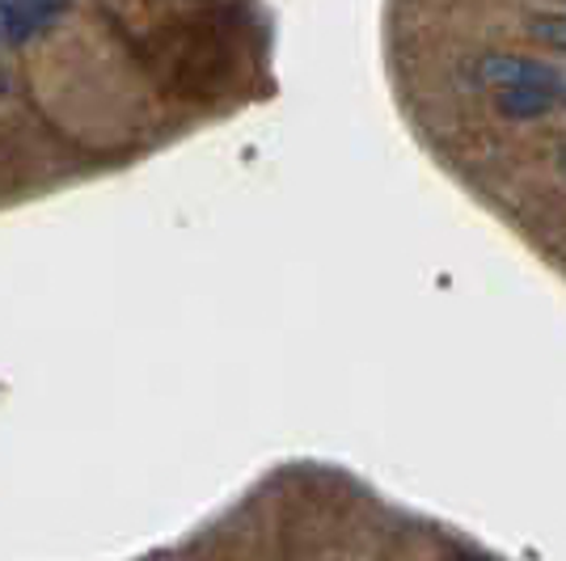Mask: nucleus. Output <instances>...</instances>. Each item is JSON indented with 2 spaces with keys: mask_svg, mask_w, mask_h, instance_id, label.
<instances>
[{
  "mask_svg": "<svg viewBox=\"0 0 566 561\" xmlns=\"http://www.w3.org/2000/svg\"><path fill=\"white\" fill-rule=\"evenodd\" d=\"M220 22H224V13L169 9V13H157L153 25H144L140 60L161 81L166 94L203 102V97H212L233 85L237 30Z\"/></svg>",
  "mask_w": 566,
  "mask_h": 561,
  "instance_id": "obj_1",
  "label": "nucleus"
},
{
  "mask_svg": "<svg viewBox=\"0 0 566 561\" xmlns=\"http://www.w3.org/2000/svg\"><path fill=\"white\" fill-rule=\"evenodd\" d=\"M478 81L503 89H545V94H566V76L554 64L524 60V55H486L478 60Z\"/></svg>",
  "mask_w": 566,
  "mask_h": 561,
  "instance_id": "obj_2",
  "label": "nucleus"
},
{
  "mask_svg": "<svg viewBox=\"0 0 566 561\" xmlns=\"http://www.w3.org/2000/svg\"><path fill=\"white\" fill-rule=\"evenodd\" d=\"M69 4L51 0H0V47H22L69 18Z\"/></svg>",
  "mask_w": 566,
  "mask_h": 561,
  "instance_id": "obj_3",
  "label": "nucleus"
},
{
  "mask_svg": "<svg viewBox=\"0 0 566 561\" xmlns=\"http://www.w3.org/2000/svg\"><path fill=\"white\" fill-rule=\"evenodd\" d=\"M499 115L507 118H542L566 106V94H545V89H503L495 94Z\"/></svg>",
  "mask_w": 566,
  "mask_h": 561,
  "instance_id": "obj_4",
  "label": "nucleus"
},
{
  "mask_svg": "<svg viewBox=\"0 0 566 561\" xmlns=\"http://www.w3.org/2000/svg\"><path fill=\"white\" fill-rule=\"evenodd\" d=\"M4 89H9V81H4V72H0V94H4Z\"/></svg>",
  "mask_w": 566,
  "mask_h": 561,
  "instance_id": "obj_5",
  "label": "nucleus"
},
{
  "mask_svg": "<svg viewBox=\"0 0 566 561\" xmlns=\"http://www.w3.org/2000/svg\"><path fill=\"white\" fill-rule=\"evenodd\" d=\"M558 165H563V173H566V152H563V161H558Z\"/></svg>",
  "mask_w": 566,
  "mask_h": 561,
  "instance_id": "obj_6",
  "label": "nucleus"
}]
</instances>
